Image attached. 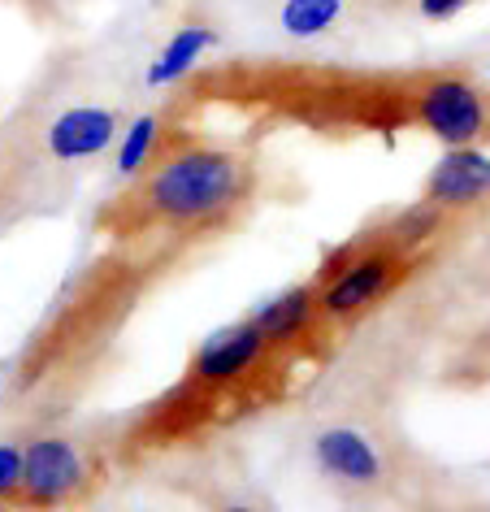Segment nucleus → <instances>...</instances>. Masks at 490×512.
I'll list each match as a JSON object with an SVG mask.
<instances>
[{"instance_id": "obj_1", "label": "nucleus", "mask_w": 490, "mask_h": 512, "mask_svg": "<svg viewBox=\"0 0 490 512\" xmlns=\"http://www.w3.org/2000/svg\"><path fill=\"white\" fill-rule=\"evenodd\" d=\"M256 170L235 148L209 139L161 131L152 161L135 174V187L100 217V226L122 239L139 235H204L222 230L252 204Z\"/></svg>"}, {"instance_id": "obj_2", "label": "nucleus", "mask_w": 490, "mask_h": 512, "mask_svg": "<svg viewBox=\"0 0 490 512\" xmlns=\"http://www.w3.org/2000/svg\"><path fill=\"white\" fill-rule=\"evenodd\" d=\"M417 261H421L417 252H399L373 235L339 248L326 261V270L313 278L321 326L339 330L352 326L356 317H365L369 309H378L399 283H408Z\"/></svg>"}, {"instance_id": "obj_3", "label": "nucleus", "mask_w": 490, "mask_h": 512, "mask_svg": "<svg viewBox=\"0 0 490 512\" xmlns=\"http://www.w3.org/2000/svg\"><path fill=\"white\" fill-rule=\"evenodd\" d=\"M287 361L291 356L269 343L261 322H256V317H243V322L217 330V335H209L200 343L196 356H191V365H187V382L209 395L213 404H222V400L252 404L256 395L269 400L265 382H274L278 369Z\"/></svg>"}, {"instance_id": "obj_4", "label": "nucleus", "mask_w": 490, "mask_h": 512, "mask_svg": "<svg viewBox=\"0 0 490 512\" xmlns=\"http://www.w3.org/2000/svg\"><path fill=\"white\" fill-rule=\"evenodd\" d=\"M412 126L447 148H490V92L464 70L412 74Z\"/></svg>"}, {"instance_id": "obj_5", "label": "nucleus", "mask_w": 490, "mask_h": 512, "mask_svg": "<svg viewBox=\"0 0 490 512\" xmlns=\"http://www.w3.org/2000/svg\"><path fill=\"white\" fill-rule=\"evenodd\" d=\"M96 491V460L74 439L40 434L22 447V491L18 504L27 508H66L83 504Z\"/></svg>"}, {"instance_id": "obj_6", "label": "nucleus", "mask_w": 490, "mask_h": 512, "mask_svg": "<svg viewBox=\"0 0 490 512\" xmlns=\"http://www.w3.org/2000/svg\"><path fill=\"white\" fill-rule=\"evenodd\" d=\"M425 204H438L447 213H464L490 200V148L482 144H464V148H447L438 165L430 170L421 187Z\"/></svg>"}, {"instance_id": "obj_7", "label": "nucleus", "mask_w": 490, "mask_h": 512, "mask_svg": "<svg viewBox=\"0 0 490 512\" xmlns=\"http://www.w3.org/2000/svg\"><path fill=\"white\" fill-rule=\"evenodd\" d=\"M118 135H122V118L113 109L79 105V109L57 113V118L48 122L44 144H48V157H57V161H92Z\"/></svg>"}, {"instance_id": "obj_8", "label": "nucleus", "mask_w": 490, "mask_h": 512, "mask_svg": "<svg viewBox=\"0 0 490 512\" xmlns=\"http://www.w3.org/2000/svg\"><path fill=\"white\" fill-rule=\"evenodd\" d=\"M313 460L326 478L343 486H378L382 482V452L365 430L352 426H330L313 439Z\"/></svg>"}, {"instance_id": "obj_9", "label": "nucleus", "mask_w": 490, "mask_h": 512, "mask_svg": "<svg viewBox=\"0 0 490 512\" xmlns=\"http://www.w3.org/2000/svg\"><path fill=\"white\" fill-rule=\"evenodd\" d=\"M213 44H217V31L209 27V22H183V27L165 40L157 61L148 66V87H170L178 79H187Z\"/></svg>"}, {"instance_id": "obj_10", "label": "nucleus", "mask_w": 490, "mask_h": 512, "mask_svg": "<svg viewBox=\"0 0 490 512\" xmlns=\"http://www.w3.org/2000/svg\"><path fill=\"white\" fill-rule=\"evenodd\" d=\"M347 0H282L278 22L291 40H317L343 22Z\"/></svg>"}, {"instance_id": "obj_11", "label": "nucleus", "mask_w": 490, "mask_h": 512, "mask_svg": "<svg viewBox=\"0 0 490 512\" xmlns=\"http://www.w3.org/2000/svg\"><path fill=\"white\" fill-rule=\"evenodd\" d=\"M161 131H165L161 113H144V118H135L131 126H126L122 144H118V157H113V165H118L122 178H135L152 161V152H157V144H161Z\"/></svg>"}, {"instance_id": "obj_12", "label": "nucleus", "mask_w": 490, "mask_h": 512, "mask_svg": "<svg viewBox=\"0 0 490 512\" xmlns=\"http://www.w3.org/2000/svg\"><path fill=\"white\" fill-rule=\"evenodd\" d=\"M22 491V447L0 443V504H18Z\"/></svg>"}, {"instance_id": "obj_13", "label": "nucleus", "mask_w": 490, "mask_h": 512, "mask_svg": "<svg viewBox=\"0 0 490 512\" xmlns=\"http://www.w3.org/2000/svg\"><path fill=\"white\" fill-rule=\"evenodd\" d=\"M469 5H473V0H417V9H421L425 22H447V18L464 14Z\"/></svg>"}]
</instances>
